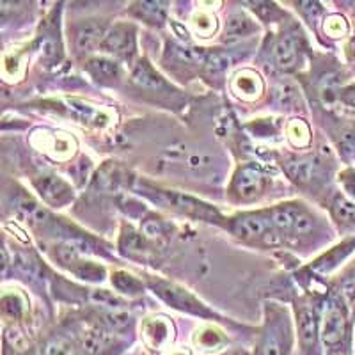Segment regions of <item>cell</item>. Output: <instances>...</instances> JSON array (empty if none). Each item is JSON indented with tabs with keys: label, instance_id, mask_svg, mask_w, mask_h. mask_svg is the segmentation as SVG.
<instances>
[{
	"label": "cell",
	"instance_id": "1",
	"mask_svg": "<svg viewBox=\"0 0 355 355\" xmlns=\"http://www.w3.org/2000/svg\"><path fill=\"white\" fill-rule=\"evenodd\" d=\"M352 323L354 320L347 306L334 291L323 304L320 320V339L327 355H347L350 352Z\"/></svg>",
	"mask_w": 355,
	"mask_h": 355
},
{
	"label": "cell",
	"instance_id": "2",
	"mask_svg": "<svg viewBox=\"0 0 355 355\" xmlns=\"http://www.w3.org/2000/svg\"><path fill=\"white\" fill-rule=\"evenodd\" d=\"M293 348V327L286 307L266 304L265 320L256 338L252 355H290Z\"/></svg>",
	"mask_w": 355,
	"mask_h": 355
},
{
	"label": "cell",
	"instance_id": "3",
	"mask_svg": "<svg viewBox=\"0 0 355 355\" xmlns=\"http://www.w3.org/2000/svg\"><path fill=\"white\" fill-rule=\"evenodd\" d=\"M227 230L250 245L270 247L281 243V234L272 224L268 211H245V214L234 215L227 220Z\"/></svg>",
	"mask_w": 355,
	"mask_h": 355
},
{
	"label": "cell",
	"instance_id": "4",
	"mask_svg": "<svg viewBox=\"0 0 355 355\" xmlns=\"http://www.w3.org/2000/svg\"><path fill=\"white\" fill-rule=\"evenodd\" d=\"M148 286L151 288V291L157 295L158 299L164 300L173 309L183 311V313H189V315L194 316H201V318H217V313L211 311L206 304H202L192 291L178 286L174 283H169L166 279L148 277Z\"/></svg>",
	"mask_w": 355,
	"mask_h": 355
},
{
	"label": "cell",
	"instance_id": "5",
	"mask_svg": "<svg viewBox=\"0 0 355 355\" xmlns=\"http://www.w3.org/2000/svg\"><path fill=\"white\" fill-rule=\"evenodd\" d=\"M266 211L281 236H302L315 227V215L302 202H283Z\"/></svg>",
	"mask_w": 355,
	"mask_h": 355
},
{
	"label": "cell",
	"instance_id": "6",
	"mask_svg": "<svg viewBox=\"0 0 355 355\" xmlns=\"http://www.w3.org/2000/svg\"><path fill=\"white\" fill-rule=\"evenodd\" d=\"M295 315H297V334H299L300 354L318 355L320 348V320L322 311L309 299H300L295 304Z\"/></svg>",
	"mask_w": 355,
	"mask_h": 355
},
{
	"label": "cell",
	"instance_id": "7",
	"mask_svg": "<svg viewBox=\"0 0 355 355\" xmlns=\"http://www.w3.org/2000/svg\"><path fill=\"white\" fill-rule=\"evenodd\" d=\"M155 201L162 202L164 206L174 210L176 214L187 215V217L198 218V220H206V222H217L220 224L222 215L218 214L217 208L206 205V202L199 201V199L192 198L189 194H183V192H174V190H155Z\"/></svg>",
	"mask_w": 355,
	"mask_h": 355
},
{
	"label": "cell",
	"instance_id": "8",
	"mask_svg": "<svg viewBox=\"0 0 355 355\" xmlns=\"http://www.w3.org/2000/svg\"><path fill=\"white\" fill-rule=\"evenodd\" d=\"M266 183L268 180L258 167L243 166L234 173L227 194L234 202H254L265 194Z\"/></svg>",
	"mask_w": 355,
	"mask_h": 355
},
{
	"label": "cell",
	"instance_id": "9",
	"mask_svg": "<svg viewBox=\"0 0 355 355\" xmlns=\"http://www.w3.org/2000/svg\"><path fill=\"white\" fill-rule=\"evenodd\" d=\"M101 52L130 61L137 52V28L128 21H121L107 28L100 44Z\"/></svg>",
	"mask_w": 355,
	"mask_h": 355
},
{
	"label": "cell",
	"instance_id": "10",
	"mask_svg": "<svg viewBox=\"0 0 355 355\" xmlns=\"http://www.w3.org/2000/svg\"><path fill=\"white\" fill-rule=\"evenodd\" d=\"M82 350L87 355H117L125 348L121 336L107 331L101 325H91L82 334Z\"/></svg>",
	"mask_w": 355,
	"mask_h": 355
},
{
	"label": "cell",
	"instance_id": "11",
	"mask_svg": "<svg viewBox=\"0 0 355 355\" xmlns=\"http://www.w3.org/2000/svg\"><path fill=\"white\" fill-rule=\"evenodd\" d=\"M33 185L37 196L52 208H62L75 198L73 187L55 174H41V176L34 178Z\"/></svg>",
	"mask_w": 355,
	"mask_h": 355
},
{
	"label": "cell",
	"instance_id": "12",
	"mask_svg": "<svg viewBox=\"0 0 355 355\" xmlns=\"http://www.w3.org/2000/svg\"><path fill=\"white\" fill-rule=\"evenodd\" d=\"M283 169L291 182L300 187H309L318 183L323 178V162L315 155L304 157H290L283 162Z\"/></svg>",
	"mask_w": 355,
	"mask_h": 355
},
{
	"label": "cell",
	"instance_id": "13",
	"mask_svg": "<svg viewBox=\"0 0 355 355\" xmlns=\"http://www.w3.org/2000/svg\"><path fill=\"white\" fill-rule=\"evenodd\" d=\"M141 338L150 350L160 352L174 339V323L167 316L157 315L146 318L141 325Z\"/></svg>",
	"mask_w": 355,
	"mask_h": 355
},
{
	"label": "cell",
	"instance_id": "14",
	"mask_svg": "<svg viewBox=\"0 0 355 355\" xmlns=\"http://www.w3.org/2000/svg\"><path fill=\"white\" fill-rule=\"evenodd\" d=\"M62 109L68 114L71 119H75L80 125L96 126V128H103L109 123V116L101 109H96L91 103H85L82 100H75V98H68L62 101Z\"/></svg>",
	"mask_w": 355,
	"mask_h": 355
},
{
	"label": "cell",
	"instance_id": "15",
	"mask_svg": "<svg viewBox=\"0 0 355 355\" xmlns=\"http://www.w3.org/2000/svg\"><path fill=\"white\" fill-rule=\"evenodd\" d=\"M105 24L101 20H85L75 31V49L78 53H89L100 50V44L107 33Z\"/></svg>",
	"mask_w": 355,
	"mask_h": 355
},
{
	"label": "cell",
	"instance_id": "16",
	"mask_svg": "<svg viewBox=\"0 0 355 355\" xmlns=\"http://www.w3.org/2000/svg\"><path fill=\"white\" fill-rule=\"evenodd\" d=\"M231 91L242 100L254 101L263 94L265 84L254 69H242L231 80Z\"/></svg>",
	"mask_w": 355,
	"mask_h": 355
},
{
	"label": "cell",
	"instance_id": "17",
	"mask_svg": "<svg viewBox=\"0 0 355 355\" xmlns=\"http://www.w3.org/2000/svg\"><path fill=\"white\" fill-rule=\"evenodd\" d=\"M274 62L275 68L281 71H293L299 66V44L291 34H284L274 44Z\"/></svg>",
	"mask_w": 355,
	"mask_h": 355
},
{
	"label": "cell",
	"instance_id": "18",
	"mask_svg": "<svg viewBox=\"0 0 355 355\" xmlns=\"http://www.w3.org/2000/svg\"><path fill=\"white\" fill-rule=\"evenodd\" d=\"M167 12H169V2H137L130 9L132 17L151 27H162L166 24Z\"/></svg>",
	"mask_w": 355,
	"mask_h": 355
},
{
	"label": "cell",
	"instance_id": "19",
	"mask_svg": "<svg viewBox=\"0 0 355 355\" xmlns=\"http://www.w3.org/2000/svg\"><path fill=\"white\" fill-rule=\"evenodd\" d=\"M98 325L105 327L107 331L114 332L117 336H123L132 331L133 327V316L123 307L116 309H100L98 313Z\"/></svg>",
	"mask_w": 355,
	"mask_h": 355
},
{
	"label": "cell",
	"instance_id": "20",
	"mask_svg": "<svg viewBox=\"0 0 355 355\" xmlns=\"http://www.w3.org/2000/svg\"><path fill=\"white\" fill-rule=\"evenodd\" d=\"M254 33H258V24L247 12L234 11L226 18V27H224V40L226 41H239Z\"/></svg>",
	"mask_w": 355,
	"mask_h": 355
},
{
	"label": "cell",
	"instance_id": "21",
	"mask_svg": "<svg viewBox=\"0 0 355 355\" xmlns=\"http://www.w3.org/2000/svg\"><path fill=\"white\" fill-rule=\"evenodd\" d=\"M119 250L126 258L132 259H144L150 254V245H148V239L139 231L132 230V227H123L121 239H119Z\"/></svg>",
	"mask_w": 355,
	"mask_h": 355
},
{
	"label": "cell",
	"instance_id": "22",
	"mask_svg": "<svg viewBox=\"0 0 355 355\" xmlns=\"http://www.w3.org/2000/svg\"><path fill=\"white\" fill-rule=\"evenodd\" d=\"M85 69L94 80L101 82V84H114L121 78V66L119 62L107 59V57H94L89 59Z\"/></svg>",
	"mask_w": 355,
	"mask_h": 355
},
{
	"label": "cell",
	"instance_id": "23",
	"mask_svg": "<svg viewBox=\"0 0 355 355\" xmlns=\"http://www.w3.org/2000/svg\"><path fill=\"white\" fill-rule=\"evenodd\" d=\"M354 249H355V236H352V239H347L345 242H341L339 245H336L334 249H331L329 252H325L322 258L316 259L315 265L311 266V268L316 272H320V274H327V272L334 270L336 266L343 261V259L347 258V256L350 254Z\"/></svg>",
	"mask_w": 355,
	"mask_h": 355
},
{
	"label": "cell",
	"instance_id": "24",
	"mask_svg": "<svg viewBox=\"0 0 355 355\" xmlns=\"http://www.w3.org/2000/svg\"><path fill=\"white\" fill-rule=\"evenodd\" d=\"M227 336L220 331V329L214 327V325H206L196 331L194 338H192V343L199 348V350L205 352H217L227 345Z\"/></svg>",
	"mask_w": 355,
	"mask_h": 355
},
{
	"label": "cell",
	"instance_id": "25",
	"mask_svg": "<svg viewBox=\"0 0 355 355\" xmlns=\"http://www.w3.org/2000/svg\"><path fill=\"white\" fill-rule=\"evenodd\" d=\"M2 316L6 322H18L27 313V299L18 290H8L2 293Z\"/></svg>",
	"mask_w": 355,
	"mask_h": 355
},
{
	"label": "cell",
	"instance_id": "26",
	"mask_svg": "<svg viewBox=\"0 0 355 355\" xmlns=\"http://www.w3.org/2000/svg\"><path fill=\"white\" fill-rule=\"evenodd\" d=\"M332 218L341 230H355V202L345 194H336L331 202Z\"/></svg>",
	"mask_w": 355,
	"mask_h": 355
},
{
	"label": "cell",
	"instance_id": "27",
	"mask_svg": "<svg viewBox=\"0 0 355 355\" xmlns=\"http://www.w3.org/2000/svg\"><path fill=\"white\" fill-rule=\"evenodd\" d=\"M132 80L142 89H157V91H162V89L167 87L166 80L155 71L153 66L146 61V59H142V61H139L135 64L132 73Z\"/></svg>",
	"mask_w": 355,
	"mask_h": 355
},
{
	"label": "cell",
	"instance_id": "28",
	"mask_svg": "<svg viewBox=\"0 0 355 355\" xmlns=\"http://www.w3.org/2000/svg\"><path fill=\"white\" fill-rule=\"evenodd\" d=\"M110 283L116 288L117 293L126 295V297H139L144 293V283L133 274L125 270H116L110 275Z\"/></svg>",
	"mask_w": 355,
	"mask_h": 355
},
{
	"label": "cell",
	"instance_id": "29",
	"mask_svg": "<svg viewBox=\"0 0 355 355\" xmlns=\"http://www.w3.org/2000/svg\"><path fill=\"white\" fill-rule=\"evenodd\" d=\"M36 44L41 53V59H44L46 62H55L61 59V41H59V34H55L53 28H46L37 37Z\"/></svg>",
	"mask_w": 355,
	"mask_h": 355
},
{
	"label": "cell",
	"instance_id": "30",
	"mask_svg": "<svg viewBox=\"0 0 355 355\" xmlns=\"http://www.w3.org/2000/svg\"><path fill=\"white\" fill-rule=\"evenodd\" d=\"M69 272H73V275L82 281H89V283H101L105 279V268L100 265V263L87 261L80 256L77 259V263L69 268Z\"/></svg>",
	"mask_w": 355,
	"mask_h": 355
},
{
	"label": "cell",
	"instance_id": "31",
	"mask_svg": "<svg viewBox=\"0 0 355 355\" xmlns=\"http://www.w3.org/2000/svg\"><path fill=\"white\" fill-rule=\"evenodd\" d=\"M192 28H194V33L198 34L199 37L214 36L218 28L217 17H215L211 11H206V9L196 11L194 17H192Z\"/></svg>",
	"mask_w": 355,
	"mask_h": 355
},
{
	"label": "cell",
	"instance_id": "32",
	"mask_svg": "<svg viewBox=\"0 0 355 355\" xmlns=\"http://www.w3.org/2000/svg\"><path fill=\"white\" fill-rule=\"evenodd\" d=\"M286 139L293 148H306L311 142V130L302 119H291L286 126Z\"/></svg>",
	"mask_w": 355,
	"mask_h": 355
},
{
	"label": "cell",
	"instance_id": "33",
	"mask_svg": "<svg viewBox=\"0 0 355 355\" xmlns=\"http://www.w3.org/2000/svg\"><path fill=\"white\" fill-rule=\"evenodd\" d=\"M336 293H338L339 299L343 300L348 313H350L352 320L355 322V270L348 272V274L339 281Z\"/></svg>",
	"mask_w": 355,
	"mask_h": 355
},
{
	"label": "cell",
	"instance_id": "34",
	"mask_svg": "<svg viewBox=\"0 0 355 355\" xmlns=\"http://www.w3.org/2000/svg\"><path fill=\"white\" fill-rule=\"evenodd\" d=\"M4 343L6 348H11V350L15 352H25L31 347V338H28L27 332H25L20 325L12 323V325H8V327H6Z\"/></svg>",
	"mask_w": 355,
	"mask_h": 355
},
{
	"label": "cell",
	"instance_id": "35",
	"mask_svg": "<svg viewBox=\"0 0 355 355\" xmlns=\"http://www.w3.org/2000/svg\"><path fill=\"white\" fill-rule=\"evenodd\" d=\"M167 224L162 218L158 217H148L144 218L141 227V233L144 234L148 240H162L164 236H167Z\"/></svg>",
	"mask_w": 355,
	"mask_h": 355
},
{
	"label": "cell",
	"instance_id": "36",
	"mask_svg": "<svg viewBox=\"0 0 355 355\" xmlns=\"http://www.w3.org/2000/svg\"><path fill=\"white\" fill-rule=\"evenodd\" d=\"M40 355H71V347L64 338H49L41 345Z\"/></svg>",
	"mask_w": 355,
	"mask_h": 355
},
{
	"label": "cell",
	"instance_id": "37",
	"mask_svg": "<svg viewBox=\"0 0 355 355\" xmlns=\"http://www.w3.org/2000/svg\"><path fill=\"white\" fill-rule=\"evenodd\" d=\"M24 62H21L20 55L17 53H9L4 57V64H2V71H4V77L9 80H20L21 75H24Z\"/></svg>",
	"mask_w": 355,
	"mask_h": 355
},
{
	"label": "cell",
	"instance_id": "38",
	"mask_svg": "<svg viewBox=\"0 0 355 355\" xmlns=\"http://www.w3.org/2000/svg\"><path fill=\"white\" fill-rule=\"evenodd\" d=\"M275 98H277L279 105L290 107V109H295V103L300 101L299 91L293 87L291 84H281L277 89H275Z\"/></svg>",
	"mask_w": 355,
	"mask_h": 355
},
{
	"label": "cell",
	"instance_id": "39",
	"mask_svg": "<svg viewBox=\"0 0 355 355\" xmlns=\"http://www.w3.org/2000/svg\"><path fill=\"white\" fill-rule=\"evenodd\" d=\"M325 34L331 37H343L348 34V24L341 15H331V17L325 20Z\"/></svg>",
	"mask_w": 355,
	"mask_h": 355
},
{
	"label": "cell",
	"instance_id": "40",
	"mask_svg": "<svg viewBox=\"0 0 355 355\" xmlns=\"http://www.w3.org/2000/svg\"><path fill=\"white\" fill-rule=\"evenodd\" d=\"M338 182L343 189V194L347 196L350 201L355 202V169L347 167L338 174Z\"/></svg>",
	"mask_w": 355,
	"mask_h": 355
},
{
	"label": "cell",
	"instance_id": "41",
	"mask_svg": "<svg viewBox=\"0 0 355 355\" xmlns=\"http://www.w3.org/2000/svg\"><path fill=\"white\" fill-rule=\"evenodd\" d=\"M339 150L345 157L355 158V126L345 128L339 137Z\"/></svg>",
	"mask_w": 355,
	"mask_h": 355
},
{
	"label": "cell",
	"instance_id": "42",
	"mask_svg": "<svg viewBox=\"0 0 355 355\" xmlns=\"http://www.w3.org/2000/svg\"><path fill=\"white\" fill-rule=\"evenodd\" d=\"M339 100H341V103H345V105L355 110V82L345 85V87L339 91Z\"/></svg>",
	"mask_w": 355,
	"mask_h": 355
},
{
	"label": "cell",
	"instance_id": "43",
	"mask_svg": "<svg viewBox=\"0 0 355 355\" xmlns=\"http://www.w3.org/2000/svg\"><path fill=\"white\" fill-rule=\"evenodd\" d=\"M220 355H249V352L242 350V348H236V350H230V352H224Z\"/></svg>",
	"mask_w": 355,
	"mask_h": 355
},
{
	"label": "cell",
	"instance_id": "44",
	"mask_svg": "<svg viewBox=\"0 0 355 355\" xmlns=\"http://www.w3.org/2000/svg\"><path fill=\"white\" fill-rule=\"evenodd\" d=\"M169 355H192V352L189 348H178V350H173Z\"/></svg>",
	"mask_w": 355,
	"mask_h": 355
}]
</instances>
